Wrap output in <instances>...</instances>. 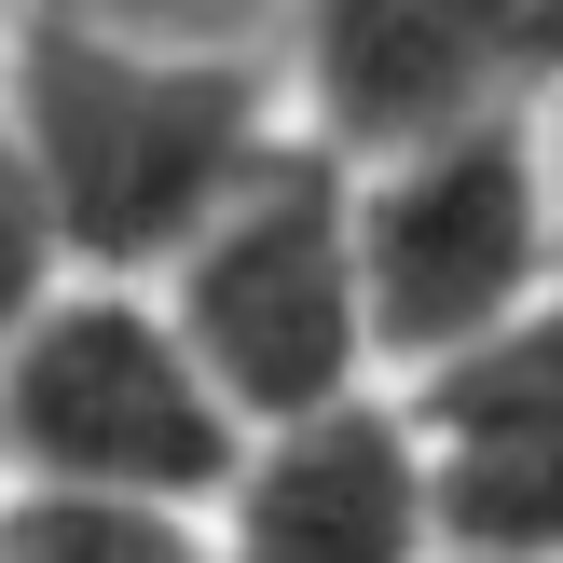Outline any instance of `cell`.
Wrapping results in <instances>:
<instances>
[{"label": "cell", "instance_id": "9c48e42d", "mask_svg": "<svg viewBox=\"0 0 563 563\" xmlns=\"http://www.w3.org/2000/svg\"><path fill=\"white\" fill-rule=\"evenodd\" d=\"M55 234H42V207H27V179H14V152H0V344H14L27 317H42V289H55Z\"/></svg>", "mask_w": 563, "mask_h": 563}, {"label": "cell", "instance_id": "5b68a950", "mask_svg": "<svg viewBox=\"0 0 563 563\" xmlns=\"http://www.w3.org/2000/svg\"><path fill=\"white\" fill-rule=\"evenodd\" d=\"M289 137L330 165H399L482 124H537L563 82V0H317L275 27Z\"/></svg>", "mask_w": 563, "mask_h": 563}, {"label": "cell", "instance_id": "3957f363", "mask_svg": "<svg viewBox=\"0 0 563 563\" xmlns=\"http://www.w3.org/2000/svg\"><path fill=\"white\" fill-rule=\"evenodd\" d=\"M179 357L207 372V399L234 412V440H275L302 412L372 399V317H357V247H344V165L330 152H275L179 262L152 275Z\"/></svg>", "mask_w": 563, "mask_h": 563}, {"label": "cell", "instance_id": "52a82bcc", "mask_svg": "<svg viewBox=\"0 0 563 563\" xmlns=\"http://www.w3.org/2000/svg\"><path fill=\"white\" fill-rule=\"evenodd\" d=\"M207 550L220 563H440L399 399L372 385L344 412H302V427L247 440L220 509H207Z\"/></svg>", "mask_w": 563, "mask_h": 563}, {"label": "cell", "instance_id": "ba28073f", "mask_svg": "<svg viewBox=\"0 0 563 563\" xmlns=\"http://www.w3.org/2000/svg\"><path fill=\"white\" fill-rule=\"evenodd\" d=\"M14 563H220L207 522H124V509H0Z\"/></svg>", "mask_w": 563, "mask_h": 563}, {"label": "cell", "instance_id": "8992f818", "mask_svg": "<svg viewBox=\"0 0 563 563\" xmlns=\"http://www.w3.org/2000/svg\"><path fill=\"white\" fill-rule=\"evenodd\" d=\"M385 399H399L440 563H563V289Z\"/></svg>", "mask_w": 563, "mask_h": 563}, {"label": "cell", "instance_id": "8fae6325", "mask_svg": "<svg viewBox=\"0 0 563 563\" xmlns=\"http://www.w3.org/2000/svg\"><path fill=\"white\" fill-rule=\"evenodd\" d=\"M0 563H14V550H0Z\"/></svg>", "mask_w": 563, "mask_h": 563}, {"label": "cell", "instance_id": "30bf717a", "mask_svg": "<svg viewBox=\"0 0 563 563\" xmlns=\"http://www.w3.org/2000/svg\"><path fill=\"white\" fill-rule=\"evenodd\" d=\"M537 179H550V262H563V82L537 97Z\"/></svg>", "mask_w": 563, "mask_h": 563}, {"label": "cell", "instance_id": "277c9868", "mask_svg": "<svg viewBox=\"0 0 563 563\" xmlns=\"http://www.w3.org/2000/svg\"><path fill=\"white\" fill-rule=\"evenodd\" d=\"M344 247H357V317H372L385 385L495 344L509 317H537L563 289L537 124H482V137H440V152H399V165H344Z\"/></svg>", "mask_w": 563, "mask_h": 563}, {"label": "cell", "instance_id": "7a4b0ae2", "mask_svg": "<svg viewBox=\"0 0 563 563\" xmlns=\"http://www.w3.org/2000/svg\"><path fill=\"white\" fill-rule=\"evenodd\" d=\"M234 412L179 357L152 289L55 275L42 317L0 344V509H124L207 522L234 482Z\"/></svg>", "mask_w": 563, "mask_h": 563}, {"label": "cell", "instance_id": "6da1fadb", "mask_svg": "<svg viewBox=\"0 0 563 563\" xmlns=\"http://www.w3.org/2000/svg\"><path fill=\"white\" fill-rule=\"evenodd\" d=\"M0 152H14L69 275L152 289L289 152V82H275V42H165L124 14H0Z\"/></svg>", "mask_w": 563, "mask_h": 563}]
</instances>
